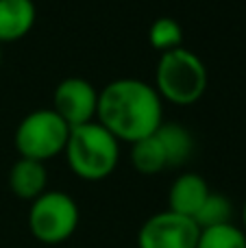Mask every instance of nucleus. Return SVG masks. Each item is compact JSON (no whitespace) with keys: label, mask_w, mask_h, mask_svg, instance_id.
<instances>
[{"label":"nucleus","mask_w":246,"mask_h":248,"mask_svg":"<svg viewBox=\"0 0 246 248\" xmlns=\"http://www.w3.org/2000/svg\"><path fill=\"white\" fill-rule=\"evenodd\" d=\"M242 229H244V233H246V202H244V207H242Z\"/></svg>","instance_id":"dca6fc26"},{"label":"nucleus","mask_w":246,"mask_h":248,"mask_svg":"<svg viewBox=\"0 0 246 248\" xmlns=\"http://www.w3.org/2000/svg\"><path fill=\"white\" fill-rule=\"evenodd\" d=\"M48 172L42 161L20 157L9 170V187L22 201L33 202L37 196L46 192Z\"/></svg>","instance_id":"1a4fd4ad"},{"label":"nucleus","mask_w":246,"mask_h":248,"mask_svg":"<svg viewBox=\"0 0 246 248\" xmlns=\"http://www.w3.org/2000/svg\"><path fill=\"white\" fill-rule=\"evenodd\" d=\"M131 146H133L131 148V163H133V168L138 172H142V174H159L161 170L168 168L166 150L155 133Z\"/></svg>","instance_id":"f8f14e48"},{"label":"nucleus","mask_w":246,"mask_h":248,"mask_svg":"<svg viewBox=\"0 0 246 248\" xmlns=\"http://www.w3.org/2000/svg\"><path fill=\"white\" fill-rule=\"evenodd\" d=\"M81 220L78 205L70 194L46 189L29 207V231L37 242L48 246L63 244L74 235Z\"/></svg>","instance_id":"20e7f679"},{"label":"nucleus","mask_w":246,"mask_h":248,"mask_svg":"<svg viewBox=\"0 0 246 248\" xmlns=\"http://www.w3.org/2000/svg\"><path fill=\"white\" fill-rule=\"evenodd\" d=\"M63 153L70 170L77 176L85 181H103L116 170L120 141L94 120L70 131Z\"/></svg>","instance_id":"f03ea898"},{"label":"nucleus","mask_w":246,"mask_h":248,"mask_svg":"<svg viewBox=\"0 0 246 248\" xmlns=\"http://www.w3.org/2000/svg\"><path fill=\"white\" fill-rule=\"evenodd\" d=\"M196 248H246V233L242 227L233 222L200 229Z\"/></svg>","instance_id":"2eb2a0df"},{"label":"nucleus","mask_w":246,"mask_h":248,"mask_svg":"<svg viewBox=\"0 0 246 248\" xmlns=\"http://www.w3.org/2000/svg\"><path fill=\"white\" fill-rule=\"evenodd\" d=\"M200 229L192 218L174 211L151 216L138 231V248H196Z\"/></svg>","instance_id":"423d86ee"},{"label":"nucleus","mask_w":246,"mask_h":248,"mask_svg":"<svg viewBox=\"0 0 246 248\" xmlns=\"http://www.w3.org/2000/svg\"><path fill=\"white\" fill-rule=\"evenodd\" d=\"M148 42L155 48L157 52H168L174 48L183 46V29L174 17L170 16H161L148 29Z\"/></svg>","instance_id":"4468645a"},{"label":"nucleus","mask_w":246,"mask_h":248,"mask_svg":"<svg viewBox=\"0 0 246 248\" xmlns=\"http://www.w3.org/2000/svg\"><path fill=\"white\" fill-rule=\"evenodd\" d=\"M155 135L159 137L161 146H164V150H166L168 168L183 166V163L192 157L194 140H192V133L187 131L185 126L174 124V122H164L155 131Z\"/></svg>","instance_id":"9b49d317"},{"label":"nucleus","mask_w":246,"mask_h":248,"mask_svg":"<svg viewBox=\"0 0 246 248\" xmlns=\"http://www.w3.org/2000/svg\"><path fill=\"white\" fill-rule=\"evenodd\" d=\"M33 0H0V44L22 39L35 24Z\"/></svg>","instance_id":"9d476101"},{"label":"nucleus","mask_w":246,"mask_h":248,"mask_svg":"<svg viewBox=\"0 0 246 248\" xmlns=\"http://www.w3.org/2000/svg\"><path fill=\"white\" fill-rule=\"evenodd\" d=\"M52 109L63 118V122L70 128L83 126V124L96 120L98 92L87 78L68 77L55 87Z\"/></svg>","instance_id":"0eeeda50"},{"label":"nucleus","mask_w":246,"mask_h":248,"mask_svg":"<svg viewBox=\"0 0 246 248\" xmlns=\"http://www.w3.org/2000/svg\"><path fill=\"white\" fill-rule=\"evenodd\" d=\"M212 194L209 183L196 172H183L172 181L168 192V211H174L179 216L192 218L199 214L203 202Z\"/></svg>","instance_id":"6e6552de"},{"label":"nucleus","mask_w":246,"mask_h":248,"mask_svg":"<svg viewBox=\"0 0 246 248\" xmlns=\"http://www.w3.org/2000/svg\"><path fill=\"white\" fill-rule=\"evenodd\" d=\"M155 90L172 105H194L207 90V68L199 55L183 46L161 52L155 70Z\"/></svg>","instance_id":"7ed1b4c3"},{"label":"nucleus","mask_w":246,"mask_h":248,"mask_svg":"<svg viewBox=\"0 0 246 248\" xmlns=\"http://www.w3.org/2000/svg\"><path fill=\"white\" fill-rule=\"evenodd\" d=\"M233 218V205L225 194L212 192L207 196V201L203 202V207L199 209V214L194 216V222L199 224V229H212L220 227V224H229Z\"/></svg>","instance_id":"ddd939ff"},{"label":"nucleus","mask_w":246,"mask_h":248,"mask_svg":"<svg viewBox=\"0 0 246 248\" xmlns=\"http://www.w3.org/2000/svg\"><path fill=\"white\" fill-rule=\"evenodd\" d=\"M0 63H2V50H0Z\"/></svg>","instance_id":"f3484780"},{"label":"nucleus","mask_w":246,"mask_h":248,"mask_svg":"<svg viewBox=\"0 0 246 248\" xmlns=\"http://www.w3.org/2000/svg\"><path fill=\"white\" fill-rule=\"evenodd\" d=\"M72 128L55 109H37L22 118L15 128V148L20 157L46 161L65 150Z\"/></svg>","instance_id":"39448f33"},{"label":"nucleus","mask_w":246,"mask_h":248,"mask_svg":"<svg viewBox=\"0 0 246 248\" xmlns=\"http://www.w3.org/2000/svg\"><path fill=\"white\" fill-rule=\"evenodd\" d=\"M96 122L118 141H135L153 135L164 124V105L155 85L139 78H116L98 92Z\"/></svg>","instance_id":"f257e3e1"}]
</instances>
